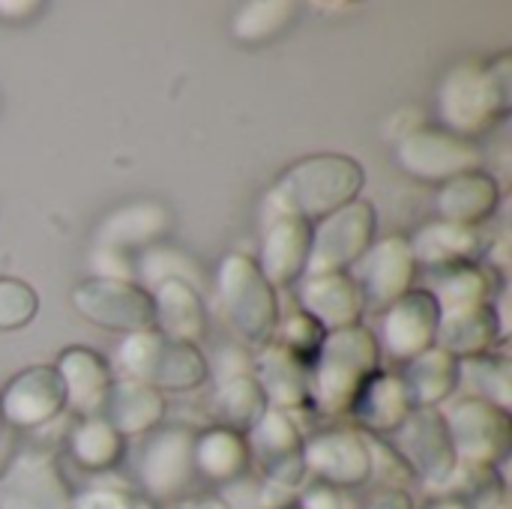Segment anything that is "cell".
I'll return each mask as SVG.
<instances>
[{
	"label": "cell",
	"instance_id": "obj_27",
	"mask_svg": "<svg viewBox=\"0 0 512 509\" xmlns=\"http://www.w3.org/2000/svg\"><path fill=\"white\" fill-rule=\"evenodd\" d=\"M258 387L264 396H273L279 405H300L303 402V366L291 357L288 348H270L258 366Z\"/></svg>",
	"mask_w": 512,
	"mask_h": 509
},
{
	"label": "cell",
	"instance_id": "obj_38",
	"mask_svg": "<svg viewBox=\"0 0 512 509\" xmlns=\"http://www.w3.org/2000/svg\"><path fill=\"white\" fill-rule=\"evenodd\" d=\"M0 426H3V414H0Z\"/></svg>",
	"mask_w": 512,
	"mask_h": 509
},
{
	"label": "cell",
	"instance_id": "obj_24",
	"mask_svg": "<svg viewBox=\"0 0 512 509\" xmlns=\"http://www.w3.org/2000/svg\"><path fill=\"white\" fill-rule=\"evenodd\" d=\"M171 225V216L162 204H126L123 210L111 213L99 228V243L105 249H123L150 243L153 237L165 234Z\"/></svg>",
	"mask_w": 512,
	"mask_h": 509
},
{
	"label": "cell",
	"instance_id": "obj_8",
	"mask_svg": "<svg viewBox=\"0 0 512 509\" xmlns=\"http://www.w3.org/2000/svg\"><path fill=\"white\" fill-rule=\"evenodd\" d=\"M480 153L462 135L447 129H417L399 144V162L426 180H453L477 165Z\"/></svg>",
	"mask_w": 512,
	"mask_h": 509
},
{
	"label": "cell",
	"instance_id": "obj_23",
	"mask_svg": "<svg viewBox=\"0 0 512 509\" xmlns=\"http://www.w3.org/2000/svg\"><path fill=\"white\" fill-rule=\"evenodd\" d=\"M456 381H459V360L441 348H429L426 354L414 357L402 387H405L411 405L432 408L435 402H441L453 393Z\"/></svg>",
	"mask_w": 512,
	"mask_h": 509
},
{
	"label": "cell",
	"instance_id": "obj_26",
	"mask_svg": "<svg viewBox=\"0 0 512 509\" xmlns=\"http://www.w3.org/2000/svg\"><path fill=\"white\" fill-rule=\"evenodd\" d=\"M264 399H267L264 390L258 387L255 378H249V372L234 375L222 384V390L216 396V414L228 426L252 429L264 417Z\"/></svg>",
	"mask_w": 512,
	"mask_h": 509
},
{
	"label": "cell",
	"instance_id": "obj_19",
	"mask_svg": "<svg viewBox=\"0 0 512 509\" xmlns=\"http://www.w3.org/2000/svg\"><path fill=\"white\" fill-rule=\"evenodd\" d=\"M438 207L450 225L468 228V225L492 216V210L498 207V186L483 171H465V174L447 180V186L438 195Z\"/></svg>",
	"mask_w": 512,
	"mask_h": 509
},
{
	"label": "cell",
	"instance_id": "obj_12",
	"mask_svg": "<svg viewBox=\"0 0 512 509\" xmlns=\"http://www.w3.org/2000/svg\"><path fill=\"white\" fill-rule=\"evenodd\" d=\"M438 327H441V306L435 294L408 291L402 300L390 306L387 321H384V339L396 357L414 360L435 345Z\"/></svg>",
	"mask_w": 512,
	"mask_h": 509
},
{
	"label": "cell",
	"instance_id": "obj_10",
	"mask_svg": "<svg viewBox=\"0 0 512 509\" xmlns=\"http://www.w3.org/2000/svg\"><path fill=\"white\" fill-rule=\"evenodd\" d=\"M66 405V387L57 366L21 372L0 396V414L12 426H42Z\"/></svg>",
	"mask_w": 512,
	"mask_h": 509
},
{
	"label": "cell",
	"instance_id": "obj_37",
	"mask_svg": "<svg viewBox=\"0 0 512 509\" xmlns=\"http://www.w3.org/2000/svg\"><path fill=\"white\" fill-rule=\"evenodd\" d=\"M435 509H468V507H462V504H444V507H435Z\"/></svg>",
	"mask_w": 512,
	"mask_h": 509
},
{
	"label": "cell",
	"instance_id": "obj_33",
	"mask_svg": "<svg viewBox=\"0 0 512 509\" xmlns=\"http://www.w3.org/2000/svg\"><path fill=\"white\" fill-rule=\"evenodd\" d=\"M144 276L147 279H153L156 285L159 282H165V279H186V282H192L189 279V264L180 258V252H147V258H144Z\"/></svg>",
	"mask_w": 512,
	"mask_h": 509
},
{
	"label": "cell",
	"instance_id": "obj_14",
	"mask_svg": "<svg viewBox=\"0 0 512 509\" xmlns=\"http://www.w3.org/2000/svg\"><path fill=\"white\" fill-rule=\"evenodd\" d=\"M300 300L306 315L321 330H348L357 327L363 312L360 288L342 276V273H324V276H306L300 282Z\"/></svg>",
	"mask_w": 512,
	"mask_h": 509
},
{
	"label": "cell",
	"instance_id": "obj_11",
	"mask_svg": "<svg viewBox=\"0 0 512 509\" xmlns=\"http://www.w3.org/2000/svg\"><path fill=\"white\" fill-rule=\"evenodd\" d=\"M417 258L402 237L378 243L360 261V297L366 306H393L411 288Z\"/></svg>",
	"mask_w": 512,
	"mask_h": 509
},
{
	"label": "cell",
	"instance_id": "obj_4",
	"mask_svg": "<svg viewBox=\"0 0 512 509\" xmlns=\"http://www.w3.org/2000/svg\"><path fill=\"white\" fill-rule=\"evenodd\" d=\"M120 363L129 372L126 378L144 381L150 387L192 390L207 378V360L195 345L165 339L162 333H135L120 348Z\"/></svg>",
	"mask_w": 512,
	"mask_h": 509
},
{
	"label": "cell",
	"instance_id": "obj_25",
	"mask_svg": "<svg viewBox=\"0 0 512 509\" xmlns=\"http://www.w3.org/2000/svg\"><path fill=\"white\" fill-rule=\"evenodd\" d=\"M351 411H357L360 420L366 426H372V429H399L414 408H411V399H408L402 381L375 375L363 387V393H360V399L354 402Z\"/></svg>",
	"mask_w": 512,
	"mask_h": 509
},
{
	"label": "cell",
	"instance_id": "obj_28",
	"mask_svg": "<svg viewBox=\"0 0 512 509\" xmlns=\"http://www.w3.org/2000/svg\"><path fill=\"white\" fill-rule=\"evenodd\" d=\"M477 249V240H474V231L471 228H462V225H429L420 231V237L414 240L411 252L414 258L420 261H462L468 258L471 252Z\"/></svg>",
	"mask_w": 512,
	"mask_h": 509
},
{
	"label": "cell",
	"instance_id": "obj_22",
	"mask_svg": "<svg viewBox=\"0 0 512 509\" xmlns=\"http://www.w3.org/2000/svg\"><path fill=\"white\" fill-rule=\"evenodd\" d=\"M195 444L186 432H162L144 456V480L153 492L168 495L189 480Z\"/></svg>",
	"mask_w": 512,
	"mask_h": 509
},
{
	"label": "cell",
	"instance_id": "obj_5",
	"mask_svg": "<svg viewBox=\"0 0 512 509\" xmlns=\"http://www.w3.org/2000/svg\"><path fill=\"white\" fill-rule=\"evenodd\" d=\"M219 282L228 315L237 324V330L252 342L270 339L279 321V306L276 291L264 279L258 264L246 255H231L219 270Z\"/></svg>",
	"mask_w": 512,
	"mask_h": 509
},
{
	"label": "cell",
	"instance_id": "obj_31",
	"mask_svg": "<svg viewBox=\"0 0 512 509\" xmlns=\"http://www.w3.org/2000/svg\"><path fill=\"white\" fill-rule=\"evenodd\" d=\"M75 456L84 465H111L120 456V435L105 420H87L75 432Z\"/></svg>",
	"mask_w": 512,
	"mask_h": 509
},
{
	"label": "cell",
	"instance_id": "obj_21",
	"mask_svg": "<svg viewBox=\"0 0 512 509\" xmlns=\"http://www.w3.org/2000/svg\"><path fill=\"white\" fill-rule=\"evenodd\" d=\"M306 462L318 474H324V477H330L336 483H360L363 477H369V468H372L369 447L351 432L321 435L306 450Z\"/></svg>",
	"mask_w": 512,
	"mask_h": 509
},
{
	"label": "cell",
	"instance_id": "obj_32",
	"mask_svg": "<svg viewBox=\"0 0 512 509\" xmlns=\"http://www.w3.org/2000/svg\"><path fill=\"white\" fill-rule=\"evenodd\" d=\"M39 312V294L21 279H0V330H21Z\"/></svg>",
	"mask_w": 512,
	"mask_h": 509
},
{
	"label": "cell",
	"instance_id": "obj_20",
	"mask_svg": "<svg viewBox=\"0 0 512 509\" xmlns=\"http://www.w3.org/2000/svg\"><path fill=\"white\" fill-rule=\"evenodd\" d=\"M57 372L63 378L66 387V402L78 411H99L105 402V393L111 387L108 378V366L99 354H93L90 348H69L60 363Z\"/></svg>",
	"mask_w": 512,
	"mask_h": 509
},
{
	"label": "cell",
	"instance_id": "obj_7",
	"mask_svg": "<svg viewBox=\"0 0 512 509\" xmlns=\"http://www.w3.org/2000/svg\"><path fill=\"white\" fill-rule=\"evenodd\" d=\"M375 234V210L366 201H354L336 213H330L318 231H312V252H309V276L339 273L342 267L354 264L369 252Z\"/></svg>",
	"mask_w": 512,
	"mask_h": 509
},
{
	"label": "cell",
	"instance_id": "obj_29",
	"mask_svg": "<svg viewBox=\"0 0 512 509\" xmlns=\"http://www.w3.org/2000/svg\"><path fill=\"white\" fill-rule=\"evenodd\" d=\"M195 462L213 477H231L246 462V447L234 432H210L195 444Z\"/></svg>",
	"mask_w": 512,
	"mask_h": 509
},
{
	"label": "cell",
	"instance_id": "obj_16",
	"mask_svg": "<svg viewBox=\"0 0 512 509\" xmlns=\"http://www.w3.org/2000/svg\"><path fill=\"white\" fill-rule=\"evenodd\" d=\"M402 444L411 453L414 465L423 468L426 477H438V480L450 477L456 465V447L438 411L432 408L411 411L408 420L402 423Z\"/></svg>",
	"mask_w": 512,
	"mask_h": 509
},
{
	"label": "cell",
	"instance_id": "obj_18",
	"mask_svg": "<svg viewBox=\"0 0 512 509\" xmlns=\"http://www.w3.org/2000/svg\"><path fill=\"white\" fill-rule=\"evenodd\" d=\"M153 306H156V327L165 339L192 345L195 339L204 336L207 318H204V306L192 282L186 279L159 282Z\"/></svg>",
	"mask_w": 512,
	"mask_h": 509
},
{
	"label": "cell",
	"instance_id": "obj_36",
	"mask_svg": "<svg viewBox=\"0 0 512 509\" xmlns=\"http://www.w3.org/2000/svg\"><path fill=\"white\" fill-rule=\"evenodd\" d=\"M180 509H222L216 501H192V504H186V507Z\"/></svg>",
	"mask_w": 512,
	"mask_h": 509
},
{
	"label": "cell",
	"instance_id": "obj_17",
	"mask_svg": "<svg viewBox=\"0 0 512 509\" xmlns=\"http://www.w3.org/2000/svg\"><path fill=\"white\" fill-rule=\"evenodd\" d=\"M102 411L108 414L105 423L117 435H141L162 420L165 402L156 387L135 378H123V381H111Z\"/></svg>",
	"mask_w": 512,
	"mask_h": 509
},
{
	"label": "cell",
	"instance_id": "obj_9",
	"mask_svg": "<svg viewBox=\"0 0 512 509\" xmlns=\"http://www.w3.org/2000/svg\"><path fill=\"white\" fill-rule=\"evenodd\" d=\"M447 432L456 447V453L480 462H492L507 450L510 438V417L507 408L489 402V399H465L450 411Z\"/></svg>",
	"mask_w": 512,
	"mask_h": 509
},
{
	"label": "cell",
	"instance_id": "obj_2",
	"mask_svg": "<svg viewBox=\"0 0 512 509\" xmlns=\"http://www.w3.org/2000/svg\"><path fill=\"white\" fill-rule=\"evenodd\" d=\"M510 105V78L507 60L498 66L489 63H459L450 69L438 90V108L453 135H477L489 129L498 117L507 114Z\"/></svg>",
	"mask_w": 512,
	"mask_h": 509
},
{
	"label": "cell",
	"instance_id": "obj_1",
	"mask_svg": "<svg viewBox=\"0 0 512 509\" xmlns=\"http://www.w3.org/2000/svg\"><path fill=\"white\" fill-rule=\"evenodd\" d=\"M363 168L351 156L324 153L297 162L276 186V210L309 219H327L330 213L354 204L363 189Z\"/></svg>",
	"mask_w": 512,
	"mask_h": 509
},
{
	"label": "cell",
	"instance_id": "obj_30",
	"mask_svg": "<svg viewBox=\"0 0 512 509\" xmlns=\"http://www.w3.org/2000/svg\"><path fill=\"white\" fill-rule=\"evenodd\" d=\"M297 6L294 3H252L246 6L237 21H234V33L243 39V42H261V39H270L276 36L291 18H294Z\"/></svg>",
	"mask_w": 512,
	"mask_h": 509
},
{
	"label": "cell",
	"instance_id": "obj_3",
	"mask_svg": "<svg viewBox=\"0 0 512 509\" xmlns=\"http://www.w3.org/2000/svg\"><path fill=\"white\" fill-rule=\"evenodd\" d=\"M378 345L363 327L336 330L324 339L315 360V399L327 414L351 411L363 387L375 378Z\"/></svg>",
	"mask_w": 512,
	"mask_h": 509
},
{
	"label": "cell",
	"instance_id": "obj_6",
	"mask_svg": "<svg viewBox=\"0 0 512 509\" xmlns=\"http://www.w3.org/2000/svg\"><path fill=\"white\" fill-rule=\"evenodd\" d=\"M72 303L81 318L96 327L120 330V333H147L156 327L153 294L120 279H90L72 291Z\"/></svg>",
	"mask_w": 512,
	"mask_h": 509
},
{
	"label": "cell",
	"instance_id": "obj_35",
	"mask_svg": "<svg viewBox=\"0 0 512 509\" xmlns=\"http://www.w3.org/2000/svg\"><path fill=\"white\" fill-rule=\"evenodd\" d=\"M0 12H12L9 18H15V12H36V3H0Z\"/></svg>",
	"mask_w": 512,
	"mask_h": 509
},
{
	"label": "cell",
	"instance_id": "obj_34",
	"mask_svg": "<svg viewBox=\"0 0 512 509\" xmlns=\"http://www.w3.org/2000/svg\"><path fill=\"white\" fill-rule=\"evenodd\" d=\"M372 509H411V504H408L405 495H387V498H381Z\"/></svg>",
	"mask_w": 512,
	"mask_h": 509
},
{
	"label": "cell",
	"instance_id": "obj_13",
	"mask_svg": "<svg viewBox=\"0 0 512 509\" xmlns=\"http://www.w3.org/2000/svg\"><path fill=\"white\" fill-rule=\"evenodd\" d=\"M309 252H312V225L303 216L276 210V219L264 237L258 270L270 285H288L306 270Z\"/></svg>",
	"mask_w": 512,
	"mask_h": 509
},
{
	"label": "cell",
	"instance_id": "obj_15",
	"mask_svg": "<svg viewBox=\"0 0 512 509\" xmlns=\"http://www.w3.org/2000/svg\"><path fill=\"white\" fill-rule=\"evenodd\" d=\"M0 509H66V492L42 456H21L0 483Z\"/></svg>",
	"mask_w": 512,
	"mask_h": 509
}]
</instances>
